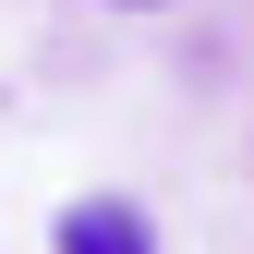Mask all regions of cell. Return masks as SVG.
Instances as JSON below:
<instances>
[{"label": "cell", "mask_w": 254, "mask_h": 254, "mask_svg": "<svg viewBox=\"0 0 254 254\" xmlns=\"http://www.w3.org/2000/svg\"><path fill=\"white\" fill-rule=\"evenodd\" d=\"M49 254H157V230H145V206H121V194H85V206H61Z\"/></svg>", "instance_id": "6da1fadb"}, {"label": "cell", "mask_w": 254, "mask_h": 254, "mask_svg": "<svg viewBox=\"0 0 254 254\" xmlns=\"http://www.w3.org/2000/svg\"><path fill=\"white\" fill-rule=\"evenodd\" d=\"M121 12H157V0H121Z\"/></svg>", "instance_id": "7a4b0ae2"}]
</instances>
